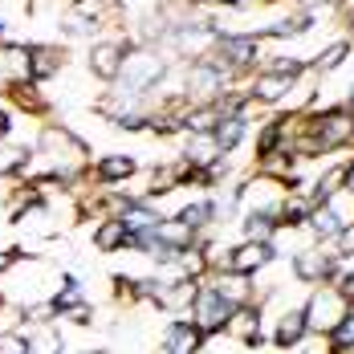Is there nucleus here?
<instances>
[{"instance_id":"nucleus-1","label":"nucleus","mask_w":354,"mask_h":354,"mask_svg":"<svg viewBox=\"0 0 354 354\" xmlns=\"http://www.w3.org/2000/svg\"><path fill=\"white\" fill-rule=\"evenodd\" d=\"M163 77V62L155 57V53H131V57H122V70H118V82H122V90H118V98H142L155 82Z\"/></svg>"},{"instance_id":"nucleus-2","label":"nucleus","mask_w":354,"mask_h":354,"mask_svg":"<svg viewBox=\"0 0 354 354\" xmlns=\"http://www.w3.org/2000/svg\"><path fill=\"white\" fill-rule=\"evenodd\" d=\"M306 314V330H338V322L351 314V301L342 297V289H318L314 301L301 310Z\"/></svg>"},{"instance_id":"nucleus-3","label":"nucleus","mask_w":354,"mask_h":354,"mask_svg":"<svg viewBox=\"0 0 354 354\" xmlns=\"http://www.w3.org/2000/svg\"><path fill=\"white\" fill-rule=\"evenodd\" d=\"M192 310H196V330L208 334V330H220L224 322L232 318V306L216 293V285H204L196 297H192Z\"/></svg>"},{"instance_id":"nucleus-4","label":"nucleus","mask_w":354,"mask_h":354,"mask_svg":"<svg viewBox=\"0 0 354 354\" xmlns=\"http://www.w3.org/2000/svg\"><path fill=\"white\" fill-rule=\"evenodd\" d=\"M310 131H314V151H334L338 142L354 139V118L346 110H326Z\"/></svg>"},{"instance_id":"nucleus-5","label":"nucleus","mask_w":354,"mask_h":354,"mask_svg":"<svg viewBox=\"0 0 354 354\" xmlns=\"http://www.w3.org/2000/svg\"><path fill=\"white\" fill-rule=\"evenodd\" d=\"M273 261V245L269 241H248V245L232 248V257H228V273H252V269H261V265H269Z\"/></svg>"},{"instance_id":"nucleus-6","label":"nucleus","mask_w":354,"mask_h":354,"mask_svg":"<svg viewBox=\"0 0 354 354\" xmlns=\"http://www.w3.org/2000/svg\"><path fill=\"white\" fill-rule=\"evenodd\" d=\"M334 269H338V257H322V252H301L293 261V273L301 281H326V277H334Z\"/></svg>"},{"instance_id":"nucleus-7","label":"nucleus","mask_w":354,"mask_h":354,"mask_svg":"<svg viewBox=\"0 0 354 354\" xmlns=\"http://www.w3.org/2000/svg\"><path fill=\"white\" fill-rule=\"evenodd\" d=\"M200 338L204 334L192 322H171L167 334H163V346H167V354H196L200 351Z\"/></svg>"},{"instance_id":"nucleus-8","label":"nucleus","mask_w":354,"mask_h":354,"mask_svg":"<svg viewBox=\"0 0 354 354\" xmlns=\"http://www.w3.org/2000/svg\"><path fill=\"white\" fill-rule=\"evenodd\" d=\"M293 86V77L289 73H277V70H265L261 77H257V86H252V94L257 98H265V102H277L285 90Z\"/></svg>"},{"instance_id":"nucleus-9","label":"nucleus","mask_w":354,"mask_h":354,"mask_svg":"<svg viewBox=\"0 0 354 354\" xmlns=\"http://www.w3.org/2000/svg\"><path fill=\"white\" fill-rule=\"evenodd\" d=\"M212 139H216V147H220V151H232L236 142L245 139V118H241V114H232V118H216Z\"/></svg>"},{"instance_id":"nucleus-10","label":"nucleus","mask_w":354,"mask_h":354,"mask_svg":"<svg viewBox=\"0 0 354 354\" xmlns=\"http://www.w3.org/2000/svg\"><path fill=\"white\" fill-rule=\"evenodd\" d=\"M306 220H310V228H314L318 236H338V232L346 228V224H342V216L334 212V204H318Z\"/></svg>"},{"instance_id":"nucleus-11","label":"nucleus","mask_w":354,"mask_h":354,"mask_svg":"<svg viewBox=\"0 0 354 354\" xmlns=\"http://www.w3.org/2000/svg\"><path fill=\"white\" fill-rule=\"evenodd\" d=\"M216 155H220V147H216L212 131H200V135H192V142H187V159H192L196 167H208Z\"/></svg>"},{"instance_id":"nucleus-12","label":"nucleus","mask_w":354,"mask_h":354,"mask_svg":"<svg viewBox=\"0 0 354 354\" xmlns=\"http://www.w3.org/2000/svg\"><path fill=\"white\" fill-rule=\"evenodd\" d=\"M122 70V45H98L94 49V73L98 77H118Z\"/></svg>"},{"instance_id":"nucleus-13","label":"nucleus","mask_w":354,"mask_h":354,"mask_svg":"<svg viewBox=\"0 0 354 354\" xmlns=\"http://www.w3.org/2000/svg\"><path fill=\"white\" fill-rule=\"evenodd\" d=\"M212 94H220V70L196 66L192 70V98H212Z\"/></svg>"},{"instance_id":"nucleus-14","label":"nucleus","mask_w":354,"mask_h":354,"mask_svg":"<svg viewBox=\"0 0 354 354\" xmlns=\"http://www.w3.org/2000/svg\"><path fill=\"white\" fill-rule=\"evenodd\" d=\"M122 224H127V236H147V232H155V224H159V216L151 212V208H127L122 216Z\"/></svg>"},{"instance_id":"nucleus-15","label":"nucleus","mask_w":354,"mask_h":354,"mask_svg":"<svg viewBox=\"0 0 354 354\" xmlns=\"http://www.w3.org/2000/svg\"><path fill=\"white\" fill-rule=\"evenodd\" d=\"M306 338V314L297 310V314H285L281 326H277V346H297Z\"/></svg>"},{"instance_id":"nucleus-16","label":"nucleus","mask_w":354,"mask_h":354,"mask_svg":"<svg viewBox=\"0 0 354 354\" xmlns=\"http://www.w3.org/2000/svg\"><path fill=\"white\" fill-rule=\"evenodd\" d=\"M220 49H224V57L236 62V66H248V62L257 57V41H252V37H232V41H224Z\"/></svg>"},{"instance_id":"nucleus-17","label":"nucleus","mask_w":354,"mask_h":354,"mask_svg":"<svg viewBox=\"0 0 354 354\" xmlns=\"http://www.w3.org/2000/svg\"><path fill=\"white\" fill-rule=\"evenodd\" d=\"M98 176H102V179H127V176H135V159H127V155H110V159H102V163H98Z\"/></svg>"},{"instance_id":"nucleus-18","label":"nucleus","mask_w":354,"mask_h":354,"mask_svg":"<svg viewBox=\"0 0 354 354\" xmlns=\"http://www.w3.org/2000/svg\"><path fill=\"white\" fill-rule=\"evenodd\" d=\"M245 228H248V236H252V241H269V236H273V228H277V216H273V212H252L245 220Z\"/></svg>"},{"instance_id":"nucleus-19","label":"nucleus","mask_w":354,"mask_h":354,"mask_svg":"<svg viewBox=\"0 0 354 354\" xmlns=\"http://www.w3.org/2000/svg\"><path fill=\"white\" fill-rule=\"evenodd\" d=\"M118 245H127V224L122 220H110V224H102L98 228V248H118Z\"/></svg>"},{"instance_id":"nucleus-20","label":"nucleus","mask_w":354,"mask_h":354,"mask_svg":"<svg viewBox=\"0 0 354 354\" xmlns=\"http://www.w3.org/2000/svg\"><path fill=\"white\" fill-rule=\"evenodd\" d=\"M25 147H0V176H12V171H21L25 167Z\"/></svg>"},{"instance_id":"nucleus-21","label":"nucleus","mask_w":354,"mask_h":354,"mask_svg":"<svg viewBox=\"0 0 354 354\" xmlns=\"http://www.w3.org/2000/svg\"><path fill=\"white\" fill-rule=\"evenodd\" d=\"M252 322H257V314H252V310H236V314H232V322H228V326H232V330H236V334H241L245 342H257L261 334H257V326H252Z\"/></svg>"},{"instance_id":"nucleus-22","label":"nucleus","mask_w":354,"mask_h":354,"mask_svg":"<svg viewBox=\"0 0 354 354\" xmlns=\"http://www.w3.org/2000/svg\"><path fill=\"white\" fill-rule=\"evenodd\" d=\"M212 216V204H192V208H183L179 212V224L187 228V232H196V228H204V220Z\"/></svg>"},{"instance_id":"nucleus-23","label":"nucleus","mask_w":354,"mask_h":354,"mask_svg":"<svg viewBox=\"0 0 354 354\" xmlns=\"http://www.w3.org/2000/svg\"><path fill=\"white\" fill-rule=\"evenodd\" d=\"M29 62H37L33 66L37 77H45V73L57 70V49H29Z\"/></svg>"},{"instance_id":"nucleus-24","label":"nucleus","mask_w":354,"mask_h":354,"mask_svg":"<svg viewBox=\"0 0 354 354\" xmlns=\"http://www.w3.org/2000/svg\"><path fill=\"white\" fill-rule=\"evenodd\" d=\"M29 354H62V338H57V330H41L33 338V346Z\"/></svg>"},{"instance_id":"nucleus-25","label":"nucleus","mask_w":354,"mask_h":354,"mask_svg":"<svg viewBox=\"0 0 354 354\" xmlns=\"http://www.w3.org/2000/svg\"><path fill=\"white\" fill-rule=\"evenodd\" d=\"M346 346H354V310L338 322V330H334V351H346Z\"/></svg>"},{"instance_id":"nucleus-26","label":"nucleus","mask_w":354,"mask_h":354,"mask_svg":"<svg viewBox=\"0 0 354 354\" xmlns=\"http://www.w3.org/2000/svg\"><path fill=\"white\" fill-rule=\"evenodd\" d=\"M346 49H351L346 41H338V45H330V49H326V53L318 57V70H334V66H338V62L346 57Z\"/></svg>"},{"instance_id":"nucleus-27","label":"nucleus","mask_w":354,"mask_h":354,"mask_svg":"<svg viewBox=\"0 0 354 354\" xmlns=\"http://www.w3.org/2000/svg\"><path fill=\"white\" fill-rule=\"evenodd\" d=\"M0 354H29V338H21V334H0Z\"/></svg>"},{"instance_id":"nucleus-28","label":"nucleus","mask_w":354,"mask_h":354,"mask_svg":"<svg viewBox=\"0 0 354 354\" xmlns=\"http://www.w3.org/2000/svg\"><path fill=\"white\" fill-rule=\"evenodd\" d=\"M338 252H342V257H351L354 252V224H346V228L338 232Z\"/></svg>"},{"instance_id":"nucleus-29","label":"nucleus","mask_w":354,"mask_h":354,"mask_svg":"<svg viewBox=\"0 0 354 354\" xmlns=\"http://www.w3.org/2000/svg\"><path fill=\"white\" fill-rule=\"evenodd\" d=\"M342 297L354 301V273H346V281H342Z\"/></svg>"},{"instance_id":"nucleus-30","label":"nucleus","mask_w":354,"mask_h":354,"mask_svg":"<svg viewBox=\"0 0 354 354\" xmlns=\"http://www.w3.org/2000/svg\"><path fill=\"white\" fill-rule=\"evenodd\" d=\"M342 183H346V192H354V163L351 167H342Z\"/></svg>"},{"instance_id":"nucleus-31","label":"nucleus","mask_w":354,"mask_h":354,"mask_svg":"<svg viewBox=\"0 0 354 354\" xmlns=\"http://www.w3.org/2000/svg\"><path fill=\"white\" fill-rule=\"evenodd\" d=\"M8 131H12V118H8V114H4V110H0V139H4V135H8Z\"/></svg>"},{"instance_id":"nucleus-32","label":"nucleus","mask_w":354,"mask_h":354,"mask_svg":"<svg viewBox=\"0 0 354 354\" xmlns=\"http://www.w3.org/2000/svg\"><path fill=\"white\" fill-rule=\"evenodd\" d=\"M4 265H8V257H4V252H0V269H4Z\"/></svg>"},{"instance_id":"nucleus-33","label":"nucleus","mask_w":354,"mask_h":354,"mask_svg":"<svg viewBox=\"0 0 354 354\" xmlns=\"http://www.w3.org/2000/svg\"><path fill=\"white\" fill-rule=\"evenodd\" d=\"M208 4H232V0H208Z\"/></svg>"},{"instance_id":"nucleus-34","label":"nucleus","mask_w":354,"mask_h":354,"mask_svg":"<svg viewBox=\"0 0 354 354\" xmlns=\"http://www.w3.org/2000/svg\"><path fill=\"white\" fill-rule=\"evenodd\" d=\"M351 110H354V90H351Z\"/></svg>"}]
</instances>
